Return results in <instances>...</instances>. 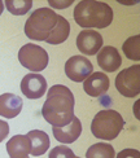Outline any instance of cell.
Masks as SVG:
<instances>
[{"instance_id": "1", "label": "cell", "mask_w": 140, "mask_h": 158, "mask_svg": "<svg viewBox=\"0 0 140 158\" xmlns=\"http://www.w3.org/2000/svg\"><path fill=\"white\" fill-rule=\"evenodd\" d=\"M74 95L62 84H55L48 89L42 108V115L52 127H64L74 118Z\"/></svg>"}, {"instance_id": "2", "label": "cell", "mask_w": 140, "mask_h": 158, "mask_svg": "<svg viewBox=\"0 0 140 158\" xmlns=\"http://www.w3.org/2000/svg\"><path fill=\"white\" fill-rule=\"evenodd\" d=\"M73 17L83 29H105L113 21V9L103 2L82 0L75 5Z\"/></svg>"}, {"instance_id": "3", "label": "cell", "mask_w": 140, "mask_h": 158, "mask_svg": "<svg viewBox=\"0 0 140 158\" xmlns=\"http://www.w3.org/2000/svg\"><path fill=\"white\" fill-rule=\"evenodd\" d=\"M58 21V15L51 8L34 10L25 23V34L31 40L45 42Z\"/></svg>"}, {"instance_id": "4", "label": "cell", "mask_w": 140, "mask_h": 158, "mask_svg": "<svg viewBox=\"0 0 140 158\" xmlns=\"http://www.w3.org/2000/svg\"><path fill=\"white\" fill-rule=\"evenodd\" d=\"M125 126V119L117 110L104 109L95 115L91 123L92 135L100 140H114L121 134Z\"/></svg>"}, {"instance_id": "5", "label": "cell", "mask_w": 140, "mask_h": 158, "mask_svg": "<svg viewBox=\"0 0 140 158\" xmlns=\"http://www.w3.org/2000/svg\"><path fill=\"white\" fill-rule=\"evenodd\" d=\"M48 53L47 51L34 43L25 44L18 51V61L23 68L31 70L32 73L43 71L48 65Z\"/></svg>"}, {"instance_id": "6", "label": "cell", "mask_w": 140, "mask_h": 158, "mask_svg": "<svg viewBox=\"0 0 140 158\" xmlns=\"http://www.w3.org/2000/svg\"><path fill=\"white\" fill-rule=\"evenodd\" d=\"M116 88L125 97H136L140 94V65L123 69L116 77Z\"/></svg>"}, {"instance_id": "7", "label": "cell", "mask_w": 140, "mask_h": 158, "mask_svg": "<svg viewBox=\"0 0 140 158\" xmlns=\"http://www.w3.org/2000/svg\"><path fill=\"white\" fill-rule=\"evenodd\" d=\"M92 73V64L84 56H73L65 62V74L73 82H84Z\"/></svg>"}, {"instance_id": "8", "label": "cell", "mask_w": 140, "mask_h": 158, "mask_svg": "<svg viewBox=\"0 0 140 158\" xmlns=\"http://www.w3.org/2000/svg\"><path fill=\"white\" fill-rule=\"evenodd\" d=\"M21 91L22 94L30 98V100H36L44 96L47 91V81L40 74L30 73L26 74L21 81Z\"/></svg>"}, {"instance_id": "9", "label": "cell", "mask_w": 140, "mask_h": 158, "mask_svg": "<svg viewBox=\"0 0 140 158\" xmlns=\"http://www.w3.org/2000/svg\"><path fill=\"white\" fill-rule=\"evenodd\" d=\"M103 36L95 30H83L77 36V47L86 56H95L103 47Z\"/></svg>"}, {"instance_id": "10", "label": "cell", "mask_w": 140, "mask_h": 158, "mask_svg": "<svg viewBox=\"0 0 140 158\" xmlns=\"http://www.w3.org/2000/svg\"><path fill=\"white\" fill-rule=\"evenodd\" d=\"M97 64L106 73H114L121 66L122 58L117 48L112 47V45H106L97 52Z\"/></svg>"}, {"instance_id": "11", "label": "cell", "mask_w": 140, "mask_h": 158, "mask_svg": "<svg viewBox=\"0 0 140 158\" xmlns=\"http://www.w3.org/2000/svg\"><path fill=\"white\" fill-rule=\"evenodd\" d=\"M109 78L104 73H92L83 83L84 92L91 97H99L109 89Z\"/></svg>"}, {"instance_id": "12", "label": "cell", "mask_w": 140, "mask_h": 158, "mask_svg": "<svg viewBox=\"0 0 140 158\" xmlns=\"http://www.w3.org/2000/svg\"><path fill=\"white\" fill-rule=\"evenodd\" d=\"M52 132L57 141L62 144H71L81 136L82 123L77 117H74L73 121L64 127H52Z\"/></svg>"}, {"instance_id": "13", "label": "cell", "mask_w": 140, "mask_h": 158, "mask_svg": "<svg viewBox=\"0 0 140 158\" xmlns=\"http://www.w3.org/2000/svg\"><path fill=\"white\" fill-rule=\"evenodd\" d=\"M22 105V98L15 94L0 95V115L12 119L21 113Z\"/></svg>"}, {"instance_id": "14", "label": "cell", "mask_w": 140, "mask_h": 158, "mask_svg": "<svg viewBox=\"0 0 140 158\" xmlns=\"http://www.w3.org/2000/svg\"><path fill=\"white\" fill-rule=\"evenodd\" d=\"M31 150V141L28 135H15L6 143V152L11 158H28Z\"/></svg>"}, {"instance_id": "15", "label": "cell", "mask_w": 140, "mask_h": 158, "mask_svg": "<svg viewBox=\"0 0 140 158\" xmlns=\"http://www.w3.org/2000/svg\"><path fill=\"white\" fill-rule=\"evenodd\" d=\"M28 137L31 141L30 154L34 157H39L44 154L49 148V137L47 132L40 130H32L28 134Z\"/></svg>"}, {"instance_id": "16", "label": "cell", "mask_w": 140, "mask_h": 158, "mask_svg": "<svg viewBox=\"0 0 140 158\" xmlns=\"http://www.w3.org/2000/svg\"><path fill=\"white\" fill-rule=\"evenodd\" d=\"M69 34H70V23H69V21L65 17L58 15L57 25L55 26V29H53V31L51 32L49 38L47 39L45 42L48 44H53V45L61 44L69 38Z\"/></svg>"}, {"instance_id": "17", "label": "cell", "mask_w": 140, "mask_h": 158, "mask_svg": "<svg viewBox=\"0 0 140 158\" xmlns=\"http://www.w3.org/2000/svg\"><path fill=\"white\" fill-rule=\"evenodd\" d=\"M116 152L108 143H96L86 152V158H114Z\"/></svg>"}, {"instance_id": "18", "label": "cell", "mask_w": 140, "mask_h": 158, "mask_svg": "<svg viewBox=\"0 0 140 158\" xmlns=\"http://www.w3.org/2000/svg\"><path fill=\"white\" fill-rule=\"evenodd\" d=\"M123 53L130 60L139 61L140 60V35H134L129 38L122 45Z\"/></svg>"}, {"instance_id": "19", "label": "cell", "mask_w": 140, "mask_h": 158, "mask_svg": "<svg viewBox=\"0 0 140 158\" xmlns=\"http://www.w3.org/2000/svg\"><path fill=\"white\" fill-rule=\"evenodd\" d=\"M4 5L6 6L12 15L15 16H23L26 15L32 6L31 0H5Z\"/></svg>"}, {"instance_id": "20", "label": "cell", "mask_w": 140, "mask_h": 158, "mask_svg": "<svg viewBox=\"0 0 140 158\" xmlns=\"http://www.w3.org/2000/svg\"><path fill=\"white\" fill-rule=\"evenodd\" d=\"M48 158H75V154L66 145H58L51 150Z\"/></svg>"}, {"instance_id": "21", "label": "cell", "mask_w": 140, "mask_h": 158, "mask_svg": "<svg viewBox=\"0 0 140 158\" xmlns=\"http://www.w3.org/2000/svg\"><path fill=\"white\" fill-rule=\"evenodd\" d=\"M117 158H140V153L136 149H123L117 154Z\"/></svg>"}, {"instance_id": "22", "label": "cell", "mask_w": 140, "mask_h": 158, "mask_svg": "<svg viewBox=\"0 0 140 158\" xmlns=\"http://www.w3.org/2000/svg\"><path fill=\"white\" fill-rule=\"evenodd\" d=\"M9 134V124L5 121L0 119V143H2Z\"/></svg>"}, {"instance_id": "23", "label": "cell", "mask_w": 140, "mask_h": 158, "mask_svg": "<svg viewBox=\"0 0 140 158\" xmlns=\"http://www.w3.org/2000/svg\"><path fill=\"white\" fill-rule=\"evenodd\" d=\"M49 5L51 6H55V8L57 9H62V8H68L69 5L73 4L71 0H69V2H57V0H49Z\"/></svg>"}, {"instance_id": "24", "label": "cell", "mask_w": 140, "mask_h": 158, "mask_svg": "<svg viewBox=\"0 0 140 158\" xmlns=\"http://www.w3.org/2000/svg\"><path fill=\"white\" fill-rule=\"evenodd\" d=\"M3 10H4V3L0 0V16H2V13H3Z\"/></svg>"}, {"instance_id": "25", "label": "cell", "mask_w": 140, "mask_h": 158, "mask_svg": "<svg viewBox=\"0 0 140 158\" xmlns=\"http://www.w3.org/2000/svg\"><path fill=\"white\" fill-rule=\"evenodd\" d=\"M75 158H81V157H75Z\"/></svg>"}, {"instance_id": "26", "label": "cell", "mask_w": 140, "mask_h": 158, "mask_svg": "<svg viewBox=\"0 0 140 158\" xmlns=\"http://www.w3.org/2000/svg\"><path fill=\"white\" fill-rule=\"evenodd\" d=\"M28 158H29V157H28Z\"/></svg>"}]
</instances>
